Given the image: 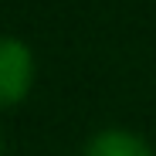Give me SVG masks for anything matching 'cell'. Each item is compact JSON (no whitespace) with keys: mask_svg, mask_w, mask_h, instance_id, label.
<instances>
[{"mask_svg":"<svg viewBox=\"0 0 156 156\" xmlns=\"http://www.w3.org/2000/svg\"><path fill=\"white\" fill-rule=\"evenodd\" d=\"M34 85V55L17 37H0V109L27 98Z\"/></svg>","mask_w":156,"mask_h":156,"instance_id":"6da1fadb","label":"cell"},{"mask_svg":"<svg viewBox=\"0 0 156 156\" xmlns=\"http://www.w3.org/2000/svg\"><path fill=\"white\" fill-rule=\"evenodd\" d=\"M82 156H153V149L129 129H102L85 143Z\"/></svg>","mask_w":156,"mask_h":156,"instance_id":"7a4b0ae2","label":"cell"},{"mask_svg":"<svg viewBox=\"0 0 156 156\" xmlns=\"http://www.w3.org/2000/svg\"><path fill=\"white\" fill-rule=\"evenodd\" d=\"M0 153H4V139H0Z\"/></svg>","mask_w":156,"mask_h":156,"instance_id":"3957f363","label":"cell"}]
</instances>
